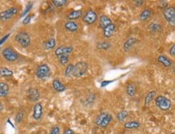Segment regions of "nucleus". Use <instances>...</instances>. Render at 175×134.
Masks as SVG:
<instances>
[{
	"label": "nucleus",
	"mask_w": 175,
	"mask_h": 134,
	"mask_svg": "<svg viewBox=\"0 0 175 134\" xmlns=\"http://www.w3.org/2000/svg\"><path fill=\"white\" fill-rule=\"evenodd\" d=\"M15 40L23 48H27L31 43V36L26 31H20L15 36Z\"/></svg>",
	"instance_id": "nucleus-1"
},
{
	"label": "nucleus",
	"mask_w": 175,
	"mask_h": 134,
	"mask_svg": "<svg viewBox=\"0 0 175 134\" xmlns=\"http://www.w3.org/2000/svg\"><path fill=\"white\" fill-rule=\"evenodd\" d=\"M155 104L161 111H168L172 108V102L164 96H158L155 99Z\"/></svg>",
	"instance_id": "nucleus-2"
},
{
	"label": "nucleus",
	"mask_w": 175,
	"mask_h": 134,
	"mask_svg": "<svg viewBox=\"0 0 175 134\" xmlns=\"http://www.w3.org/2000/svg\"><path fill=\"white\" fill-rule=\"evenodd\" d=\"M88 63L85 61H81L74 65V70L72 72V76H74L76 78H80L82 76H84L88 71Z\"/></svg>",
	"instance_id": "nucleus-3"
},
{
	"label": "nucleus",
	"mask_w": 175,
	"mask_h": 134,
	"mask_svg": "<svg viewBox=\"0 0 175 134\" xmlns=\"http://www.w3.org/2000/svg\"><path fill=\"white\" fill-rule=\"evenodd\" d=\"M2 56L4 60L7 62L12 63L15 62L19 58V55L11 47H6L2 51Z\"/></svg>",
	"instance_id": "nucleus-4"
},
{
	"label": "nucleus",
	"mask_w": 175,
	"mask_h": 134,
	"mask_svg": "<svg viewBox=\"0 0 175 134\" xmlns=\"http://www.w3.org/2000/svg\"><path fill=\"white\" fill-rule=\"evenodd\" d=\"M19 12V9L16 7H11L7 8V10L2 11L0 13V20L2 22H7L15 17Z\"/></svg>",
	"instance_id": "nucleus-5"
},
{
	"label": "nucleus",
	"mask_w": 175,
	"mask_h": 134,
	"mask_svg": "<svg viewBox=\"0 0 175 134\" xmlns=\"http://www.w3.org/2000/svg\"><path fill=\"white\" fill-rule=\"evenodd\" d=\"M36 76L40 80H45L50 76V67L46 63H42L37 67Z\"/></svg>",
	"instance_id": "nucleus-6"
},
{
	"label": "nucleus",
	"mask_w": 175,
	"mask_h": 134,
	"mask_svg": "<svg viewBox=\"0 0 175 134\" xmlns=\"http://www.w3.org/2000/svg\"><path fill=\"white\" fill-rule=\"evenodd\" d=\"M163 15L169 24L174 27L175 25V9L173 7H167L163 11Z\"/></svg>",
	"instance_id": "nucleus-7"
},
{
	"label": "nucleus",
	"mask_w": 175,
	"mask_h": 134,
	"mask_svg": "<svg viewBox=\"0 0 175 134\" xmlns=\"http://www.w3.org/2000/svg\"><path fill=\"white\" fill-rule=\"evenodd\" d=\"M98 20V15L96 12H95L92 10H90L87 12H86L83 16H82V20L85 24H88V25H91V24H95V22Z\"/></svg>",
	"instance_id": "nucleus-8"
},
{
	"label": "nucleus",
	"mask_w": 175,
	"mask_h": 134,
	"mask_svg": "<svg viewBox=\"0 0 175 134\" xmlns=\"http://www.w3.org/2000/svg\"><path fill=\"white\" fill-rule=\"evenodd\" d=\"M73 51H74V48L72 46H60L56 48L54 54L56 57L61 56H69L73 52Z\"/></svg>",
	"instance_id": "nucleus-9"
},
{
	"label": "nucleus",
	"mask_w": 175,
	"mask_h": 134,
	"mask_svg": "<svg viewBox=\"0 0 175 134\" xmlns=\"http://www.w3.org/2000/svg\"><path fill=\"white\" fill-rule=\"evenodd\" d=\"M43 117V105L41 102H37L33 107V118L35 121H40Z\"/></svg>",
	"instance_id": "nucleus-10"
},
{
	"label": "nucleus",
	"mask_w": 175,
	"mask_h": 134,
	"mask_svg": "<svg viewBox=\"0 0 175 134\" xmlns=\"http://www.w3.org/2000/svg\"><path fill=\"white\" fill-rule=\"evenodd\" d=\"M27 95H28V100L30 101L33 102H36L40 98V92L39 90L36 88H31L27 91Z\"/></svg>",
	"instance_id": "nucleus-11"
},
{
	"label": "nucleus",
	"mask_w": 175,
	"mask_h": 134,
	"mask_svg": "<svg viewBox=\"0 0 175 134\" xmlns=\"http://www.w3.org/2000/svg\"><path fill=\"white\" fill-rule=\"evenodd\" d=\"M64 27L65 28V30L69 31V32H76L79 28V26L76 22L68 20L64 24Z\"/></svg>",
	"instance_id": "nucleus-12"
},
{
	"label": "nucleus",
	"mask_w": 175,
	"mask_h": 134,
	"mask_svg": "<svg viewBox=\"0 0 175 134\" xmlns=\"http://www.w3.org/2000/svg\"><path fill=\"white\" fill-rule=\"evenodd\" d=\"M111 24H112V21H111V20L110 18L108 17L107 15H103L101 17H100L99 26L100 28H102L103 30L105 27H107V26L111 25Z\"/></svg>",
	"instance_id": "nucleus-13"
},
{
	"label": "nucleus",
	"mask_w": 175,
	"mask_h": 134,
	"mask_svg": "<svg viewBox=\"0 0 175 134\" xmlns=\"http://www.w3.org/2000/svg\"><path fill=\"white\" fill-rule=\"evenodd\" d=\"M52 89L57 92H62L65 90V86L62 83L58 80V79H54L52 82Z\"/></svg>",
	"instance_id": "nucleus-14"
},
{
	"label": "nucleus",
	"mask_w": 175,
	"mask_h": 134,
	"mask_svg": "<svg viewBox=\"0 0 175 134\" xmlns=\"http://www.w3.org/2000/svg\"><path fill=\"white\" fill-rule=\"evenodd\" d=\"M115 28H116V27H115V25L114 24H111V25L105 27L103 29V36L105 38H107V39L111 38L114 35L115 31Z\"/></svg>",
	"instance_id": "nucleus-15"
},
{
	"label": "nucleus",
	"mask_w": 175,
	"mask_h": 134,
	"mask_svg": "<svg viewBox=\"0 0 175 134\" xmlns=\"http://www.w3.org/2000/svg\"><path fill=\"white\" fill-rule=\"evenodd\" d=\"M82 16V10H75V11H70L67 15V19L70 21H74L75 20H78Z\"/></svg>",
	"instance_id": "nucleus-16"
},
{
	"label": "nucleus",
	"mask_w": 175,
	"mask_h": 134,
	"mask_svg": "<svg viewBox=\"0 0 175 134\" xmlns=\"http://www.w3.org/2000/svg\"><path fill=\"white\" fill-rule=\"evenodd\" d=\"M10 88L7 83L0 82V97H5L9 94Z\"/></svg>",
	"instance_id": "nucleus-17"
},
{
	"label": "nucleus",
	"mask_w": 175,
	"mask_h": 134,
	"mask_svg": "<svg viewBox=\"0 0 175 134\" xmlns=\"http://www.w3.org/2000/svg\"><path fill=\"white\" fill-rule=\"evenodd\" d=\"M56 41L54 38H50L44 43V48L45 50H52L56 48Z\"/></svg>",
	"instance_id": "nucleus-18"
},
{
	"label": "nucleus",
	"mask_w": 175,
	"mask_h": 134,
	"mask_svg": "<svg viewBox=\"0 0 175 134\" xmlns=\"http://www.w3.org/2000/svg\"><path fill=\"white\" fill-rule=\"evenodd\" d=\"M158 61L161 63V64L163 65L164 67H170L171 65L173 64L172 61H171L169 59L167 58V57L165 56H162V55L161 56H158Z\"/></svg>",
	"instance_id": "nucleus-19"
},
{
	"label": "nucleus",
	"mask_w": 175,
	"mask_h": 134,
	"mask_svg": "<svg viewBox=\"0 0 175 134\" xmlns=\"http://www.w3.org/2000/svg\"><path fill=\"white\" fill-rule=\"evenodd\" d=\"M152 14H153V11L149 8L144 9L142 11H141V15H140V20L141 21H145V20H149V18L151 17Z\"/></svg>",
	"instance_id": "nucleus-20"
},
{
	"label": "nucleus",
	"mask_w": 175,
	"mask_h": 134,
	"mask_svg": "<svg viewBox=\"0 0 175 134\" xmlns=\"http://www.w3.org/2000/svg\"><path fill=\"white\" fill-rule=\"evenodd\" d=\"M136 41H137V39L136 38H133V37H131V38L127 39V41L123 44V49H124V51L128 52L130 48H132V46L136 43Z\"/></svg>",
	"instance_id": "nucleus-21"
},
{
	"label": "nucleus",
	"mask_w": 175,
	"mask_h": 134,
	"mask_svg": "<svg viewBox=\"0 0 175 134\" xmlns=\"http://www.w3.org/2000/svg\"><path fill=\"white\" fill-rule=\"evenodd\" d=\"M126 92L131 97H132V96H134L136 95V88L134 84H132V83L128 84V85L126 87Z\"/></svg>",
	"instance_id": "nucleus-22"
},
{
	"label": "nucleus",
	"mask_w": 175,
	"mask_h": 134,
	"mask_svg": "<svg viewBox=\"0 0 175 134\" xmlns=\"http://www.w3.org/2000/svg\"><path fill=\"white\" fill-rule=\"evenodd\" d=\"M124 128L128 129H137L141 126V123L136 121H128L124 124Z\"/></svg>",
	"instance_id": "nucleus-23"
},
{
	"label": "nucleus",
	"mask_w": 175,
	"mask_h": 134,
	"mask_svg": "<svg viewBox=\"0 0 175 134\" xmlns=\"http://www.w3.org/2000/svg\"><path fill=\"white\" fill-rule=\"evenodd\" d=\"M13 76V71L7 67H0V77L7 78Z\"/></svg>",
	"instance_id": "nucleus-24"
},
{
	"label": "nucleus",
	"mask_w": 175,
	"mask_h": 134,
	"mask_svg": "<svg viewBox=\"0 0 175 134\" xmlns=\"http://www.w3.org/2000/svg\"><path fill=\"white\" fill-rule=\"evenodd\" d=\"M161 25L159 23H156V22H153L149 25V29L152 32H159L161 31Z\"/></svg>",
	"instance_id": "nucleus-25"
},
{
	"label": "nucleus",
	"mask_w": 175,
	"mask_h": 134,
	"mask_svg": "<svg viewBox=\"0 0 175 134\" xmlns=\"http://www.w3.org/2000/svg\"><path fill=\"white\" fill-rule=\"evenodd\" d=\"M112 121V116L110 114V113H107V115L105 116V117L103 118V121H102L101 125H100V127L102 128H107L109 124L111 123V121Z\"/></svg>",
	"instance_id": "nucleus-26"
},
{
	"label": "nucleus",
	"mask_w": 175,
	"mask_h": 134,
	"mask_svg": "<svg viewBox=\"0 0 175 134\" xmlns=\"http://www.w3.org/2000/svg\"><path fill=\"white\" fill-rule=\"evenodd\" d=\"M155 96H156V91L153 90V91L149 92L145 98V106L149 105V104H150V102L154 99Z\"/></svg>",
	"instance_id": "nucleus-27"
},
{
	"label": "nucleus",
	"mask_w": 175,
	"mask_h": 134,
	"mask_svg": "<svg viewBox=\"0 0 175 134\" xmlns=\"http://www.w3.org/2000/svg\"><path fill=\"white\" fill-rule=\"evenodd\" d=\"M111 47V43L108 41H103V42H99L96 44V48L98 49L101 50H108Z\"/></svg>",
	"instance_id": "nucleus-28"
},
{
	"label": "nucleus",
	"mask_w": 175,
	"mask_h": 134,
	"mask_svg": "<svg viewBox=\"0 0 175 134\" xmlns=\"http://www.w3.org/2000/svg\"><path fill=\"white\" fill-rule=\"evenodd\" d=\"M128 112L127 110H122L117 113L116 119L119 121H123L128 117Z\"/></svg>",
	"instance_id": "nucleus-29"
},
{
	"label": "nucleus",
	"mask_w": 175,
	"mask_h": 134,
	"mask_svg": "<svg viewBox=\"0 0 175 134\" xmlns=\"http://www.w3.org/2000/svg\"><path fill=\"white\" fill-rule=\"evenodd\" d=\"M74 65L73 63H69V64L66 66L65 69V77H69L72 75V72H73V70H74Z\"/></svg>",
	"instance_id": "nucleus-30"
},
{
	"label": "nucleus",
	"mask_w": 175,
	"mask_h": 134,
	"mask_svg": "<svg viewBox=\"0 0 175 134\" xmlns=\"http://www.w3.org/2000/svg\"><path fill=\"white\" fill-rule=\"evenodd\" d=\"M107 112H103V113H100L97 117H96V119H95V125L99 127H100V125H101L102 121L103 120V118L105 117V116L107 115Z\"/></svg>",
	"instance_id": "nucleus-31"
},
{
	"label": "nucleus",
	"mask_w": 175,
	"mask_h": 134,
	"mask_svg": "<svg viewBox=\"0 0 175 134\" xmlns=\"http://www.w3.org/2000/svg\"><path fill=\"white\" fill-rule=\"evenodd\" d=\"M52 4L56 7H61L68 2L67 0H52Z\"/></svg>",
	"instance_id": "nucleus-32"
},
{
	"label": "nucleus",
	"mask_w": 175,
	"mask_h": 134,
	"mask_svg": "<svg viewBox=\"0 0 175 134\" xmlns=\"http://www.w3.org/2000/svg\"><path fill=\"white\" fill-rule=\"evenodd\" d=\"M58 58L59 63H61V65H65L69 63V56H61L57 57Z\"/></svg>",
	"instance_id": "nucleus-33"
},
{
	"label": "nucleus",
	"mask_w": 175,
	"mask_h": 134,
	"mask_svg": "<svg viewBox=\"0 0 175 134\" xmlns=\"http://www.w3.org/2000/svg\"><path fill=\"white\" fill-rule=\"evenodd\" d=\"M24 111H20L18 112L16 116H15V122L17 124H20L24 119Z\"/></svg>",
	"instance_id": "nucleus-34"
},
{
	"label": "nucleus",
	"mask_w": 175,
	"mask_h": 134,
	"mask_svg": "<svg viewBox=\"0 0 175 134\" xmlns=\"http://www.w3.org/2000/svg\"><path fill=\"white\" fill-rule=\"evenodd\" d=\"M49 134H60V128L57 125H55L51 129Z\"/></svg>",
	"instance_id": "nucleus-35"
},
{
	"label": "nucleus",
	"mask_w": 175,
	"mask_h": 134,
	"mask_svg": "<svg viewBox=\"0 0 175 134\" xmlns=\"http://www.w3.org/2000/svg\"><path fill=\"white\" fill-rule=\"evenodd\" d=\"M95 96L94 94H91V95L89 96L86 99V102H87V104H91L95 101Z\"/></svg>",
	"instance_id": "nucleus-36"
},
{
	"label": "nucleus",
	"mask_w": 175,
	"mask_h": 134,
	"mask_svg": "<svg viewBox=\"0 0 175 134\" xmlns=\"http://www.w3.org/2000/svg\"><path fill=\"white\" fill-rule=\"evenodd\" d=\"M33 2H29V3H28V5H27L26 9H25V10H24V13L22 14V15H21V16H24V15H26V14H27V13H28V11H30V10H31V8H32V7H33Z\"/></svg>",
	"instance_id": "nucleus-37"
},
{
	"label": "nucleus",
	"mask_w": 175,
	"mask_h": 134,
	"mask_svg": "<svg viewBox=\"0 0 175 134\" xmlns=\"http://www.w3.org/2000/svg\"><path fill=\"white\" fill-rule=\"evenodd\" d=\"M132 2H133V4H134L136 7H139L144 4L145 1H144V0H136V1H133Z\"/></svg>",
	"instance_id": "nucleus-38"
},
{
	"label": "nucleus",
	"mask_w": 175,
	"mask_h": 134,
	"mask_svg": "<svg viewBox=\"0 0 175 134\" xmlns=\"http://www.w3.org/2000/svg\"><path fill=\"white\" fill-rule=\"evenodd\" d=\"M31 19H32V15H28L25 19L24 20V22H23V24L24 25H26V24H29V22L31 21Z\"/></svg>",
	"instance_id": "nucleus-39"
},
{
	"label": "nucleus",
	"mask_w": 175,
	"mask_h": 134,
	"mask_svg": "<svg viewBox=\"0 0 175 134\" xmlns=\"http://www.w3.org/2000/svg\"><path fill=\"white\" fill-rule=\"evenodd\" d=\"M169 55L173 56H175V45L174 44H173L172 47L170 48V49H169Z\"/></svg>",
	"instance_id": "nucleus-40"
},
{
	"label": "nucleus",
	"mask_w": 175,
	"mask_h": 134,
	"mask_svg": "<svg viewBox=\"0 0 175 134\" xmlns=\"http://www.w3.org/2000/svg\"><path fill=\"white\" fill-rule=\"evenodd\" d=\"M62 134H74V131H73V129H68Z\"/></svg>",
	"instance_id": "nucleus-41"
},
{
	"label": "nucleus",
	"mask_w": 175,
	"mask_h": 134,
	"mask_svg": "<svg viewBox=\"0 0 175 134\" xmlns=\"http://www.w3.org/2000/svg\"><path fill=\"white\" fill-rule=\"evenodd\" d=\"M111 82V81H103V82H102L101 86H102V87H105V86H107V85H109V84H110Z\"/></svg>",
	"instance_id": "nucleus-42"
},
{
	"label": "nucleus",
	"mask_w": 175,
	"mask_h": 134,
	"mask_svg": "<svg viewBox=\"0 0 175 134\" xmlns=\"http://www.w3.org/2000/svg\"><path fill=\"white\" fill-rule=\"evenodd\" d=\"M3 108H4V107H3V104H2V103L0 102V112L3 110Z\"/></svg>",
	"instance_id": "nucleus-43"
},
{
	"label": "nucleus",
	"mask_w": 175,
	"mask_h": 134,
	"mask_svg": "<svg viewBox=\"0 0 175 134\" xmlns=\"http://www.w3.org/2000/svg\"><path fill=\"white\" fill-rule=\"evenodd\" d=\"M171 134H175V133H174V132H172V133H171Z\"/></svg>",
	"instance_id": "nucleus-44"
}]
</instances>
